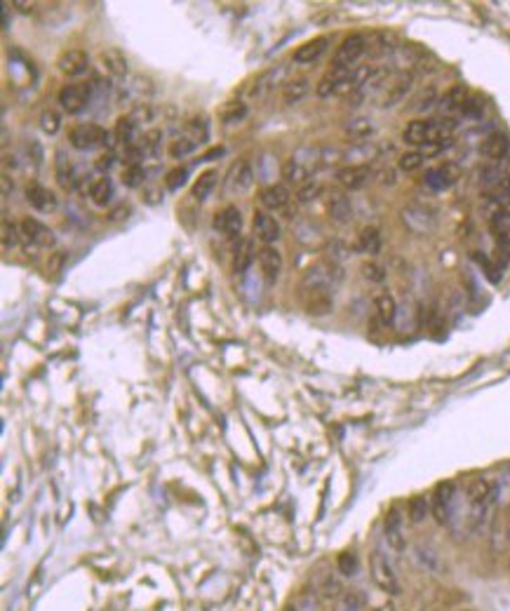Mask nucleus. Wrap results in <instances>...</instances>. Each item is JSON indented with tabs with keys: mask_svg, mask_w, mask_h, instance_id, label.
<instances>
[{
	"mask_svg": "<svg viewBox=\"0 0 510 611\" xmlns=\"http://www.w3.org/2000/svg\"><path fill=\"white\" fill-rule=\"evenodd\" d=\"M256 259H259L261 273H263V278H266L268 282H275L277 278H280L282 256H280V252H277L275 247H261L259 254H256Z\"/></svg>",
	"mask_w": 510,
	"mask_h": 611,
	"instance_id": "f3484780",
	"label": "nucleus"
},
{
	"mask_svg": "<svg viewBox=\"0 0 510 611\" xmlns=\"http://www.w3.org/2000/svg\"><path fill=\"white\" fill-rule=\"evenodd\" d=\"M252 223H254V237L263 242V247H273V242L280 240V223L268 212H254Z\"/></svg>",
	"mask_w": 510,
	"mask_h": 611,
	"instance_id": "9d476101",
	"label": "nucleus"
},
{
	"mask_svg": "<svg viewBox=\"0 0 510 611\" xmlns=\"http://www.w3.org/2000/svg\"><path fill=\"white\" fill-rule=\"evenodd\" d=\"M405 144L411 146H423L428 144V120H411L402 132Z\"/></svg>",
	"mask_w": 510,
	"mask_h": 611,
	"instance_id": "bb28decb",
	"label": "nucleus"
},
{
	"mask_svg": "<svg viewBox=\"0 0 510 611\" xmlns=\"http://www.w3.org/2000/svg\"><path fill=\"white\" fill-rule=\"evenodd\" d=\"M71 139V146L78 151H94V149H101V146L108 141V134L104 127L94 125V122H85V125H78L73 127L68 134Z\"/></svg>",
	"mask_w": 510,
	"mask_h": 611,
	"instance_id": "7ed1b4c3",
	"label": "nucleus"
},
{
	"mask_svg": "<svg viewBox=\"0 0 510 611\" xmlns=\"http://www.w3.org/2000/svg\"><path fill=\"white\" fill-rule=\"evenodd\" d=\"M186 179H189V170H186V167H174V170H170L165 175V186L170 191H177L186 184Z\"/></svg>",
	"mask_w": 510,
	"mask_h": 611,
	"instance_id": "a18cd8bd",
	"label": "nucleus"
},
{
	"mask_svg": "<svg viewBox=\"0 0 510 611\" xmlns=\"http://www.w3.org/2000/svg\"><path fill=\"white\" fill-rule=\"evenodd\" d=\"M372 167L370 165H348L337 172V182L348 191H360L370 184Z\"/></svg>",
	"mask_w": 510,
	"mask_h": 611,
	"instance_id": "9b49d317",
	"label": "nucleus"
},
{
	"mask_svg": "<svg viewBox=\"0 0 510 611\" xmlns=\"http://www.w3.org/2000/svg\"><path fill=\"white\" fill-rule=\"evenodd\" d=\"M337 564H339V574H344V576H351L358 571V557H355L353 552H344Z\"/></svg>",
	"mask_w": 510,
	"mask_h": 611,
	"instance_id": "3c124183",
	"label": "nucleus"
},
{
	"mask_svg": "<svg viewBox=\"0 0 510 611\" xmlns=\"http://www.w3.org/2000/svg\"><path fill=\"white\" fill-rule=\"evenodd\" d=\"M489 228H492V235L496 237L499 247L510 254V200L501 203L494 209L492 219H489Z\"/></svg>",
	"mask_w": 510,
	"mask_h": 611,
	"instance_id": "0eeeda50",
	"label": "nucleus"
},
{
	"mask_svg": "<svg viewBox=\"0 0 510 611\" xmlns=\"http://www.w3.org/2000/svg\"><path fill=\"white\" fill-rule=\"evenodd\" d=\"M217 179H219V175H217L214 170L203 172V175H200V177L196 179V184H193L191 196L196 198L198 203H205V200H207V198H210L212 189H214V186H217Z\"/></svg>",
	"mask_w": 510,
	"mask_h": 611,
	"instance_id": "c85d7f7f",
	"label": "nucleus"
},
{
	"mask_svg": "<svg viewBox=\"0 0 510 611\" xmlns=\"http://www.w3.org/2000/svg\"><path fill=\"white\" fill-rule=\"evenodd\" d=\"M245 115H247V106L240 104V101H238V104L233 101V104H226L224 113H221V120L226 122V125H233V122L242 120Z\"/></svg>",
	"mask_w": 510,
	"mask_h": 611,
	"instance_id": "49530a36",
	"label": "nucleus"
},
{
	"mask_svg": "<svg viewBox=\"0 0 510 611\" xmlns=\"http://www.w3.org/2000/svg\"><path fill=\"white\" fill-rule=\"evenodd\" d=\"M348 78V71L346 68H332L325 73V78L318 82L315 92L318 96H332V94H339L341 87H344V80Z\"/></svg>",
	"mask_w": 510,
	"mask_h": 611,
	"instance_id": "4be33fe9",
	"label": "nucleus"
},
{
	"mask_svg": "<svg viewBox=\"0 0 510 611\" xmlns=\"http://www.w3.org/2000/svg\"><path fill=\"white\" fill-rule=\"evenodd\" d=\"M409 87H411V78H400L395 85H393V89L388 92V96H386V101H384V106L388 108V106H393V104H398L400 99H402V96L409 92Z\"/></svg>",
	"mask_w": 510,
	"mask_h": 611,
	"instance_id": "c03bdc74",
	"label": "nucleus"
},
{
	"mask_svg": "<svg viewBox=\"0 0 510 611\" xmlns=\"http://www.w3.org/2000/svg\"><path fill=\"white\" fill-rule=\"evenodd\" d=\"M365 50H367V38L363 34L348 36L346 41L337 47V52H334L332 68H346V71H351L355 64H358L360 57L365 54Z\"/></svg>",
	"mask_w": 510,
	"mask_h": 611,
	"instance_id": "20e7f679",
	"label": "nucleus"
},
{
	"mask_svg": "<svg viewBox=\"0 0 510 611\" xmlns=\"http://www.w3.org/2000/svg\"><path fill=\"white\" fill-rule=\"evenodd\" d=\"M89 66V57L87 52H82V50H66V52L59 54V59H57V68L61 71L64 75H68V78H78V75H82Z\"/></svg>",
	"mask_w": 510,
	"mask_h": 611,
	"instance_id": "ddd939ff",
	"label": "nucleus"
},
{
	"mask_svg": "<svg viewBox=\"0 0 510 611\" xmlns=\"http://www.w3.org/2000/svg\"><path fill=\"white\" fill-rule=\"evenodd\" d=\"M468 101V92L463 85H456L451 87L447 96L442 99V108H447V111H454V108H463V104Z\"/></svg>",
	"mask_w": 510,
	"mask_h": 611,
	"instance_id": "e433bc0d",
	"label": "nucleus"
},
{
	"mask_svg": "<svg viewBox=\"0 0 510 611\" xmlns=\"http://www.w3.org/2000/svg\"><path fill=\"white\" fill-rule=\"evenodd\" d=\"M27 200L34 209L43 212V214H50V212L57 209V196L50 189H45L41 184H29L27 186Z\"/></svg>",
	"mask_w": 510,
	"mask_h": 611,
	"instance_id": "2eb2a0df",
	"label": "nucleus"
},
{
	"mask_svg": "<svg viewBox=\"0 0 510 611\" xmlns=\"http://www.w3.org/2000/svg\"><path fill=\"white\" fill-rule=\"evenodd\" d=\"M496 501V485L484 478L473 480L466 487V503H468V520L466 522L473 529H480L484 520L489 517Z\"/></svg>",
	"mask_w": 510,
	"mask_h": 611,
	"instance_id": "f257e3e1",
	"label": "nucleus"
},
{
	"mask_svg": "<svg viewBox=\"0 0 510 611\" xmlns=\"http://www.w3.org/2000/svg\"><path fill=\"white\" fill-rule=\"evenodd\" d=\"M141 149H144V156H156V153L160 151V144H163V132L160 130H151L146 132L144 137L139 139Z\"/></svg>",
	"mask_w": 510,
	"mask_h": 611,
	"instance_id": "79ce46f5",
	"label": "nucleus"
},
{
	"mask_svg": "<svg viewBox=\"0 0 510 611\" xmlns=\"http://www.w3.org/2000/svg\"><path fill=\"white\" fill-rule=\"evenodd\" d=\"M89 94H92V87L89 85H66L61 87L59 92V104L64 106L66 113H80L82 108L87 106L89 101Z\"/></svg>",
	"mask_w": 510,
	"mask_h": 611,
	"instance_id": "1a4fd4ad",
	"label": "nucleus"
},
{
	"mask_svg": "<svg viewBox=\"0 0 510 611\" xmlns=\"http://www.w3.org/2000/svg\"><path fill=\"white\" fill-rule=\"evenodd\" d=\"M458 175H461V170H458L454 163H444L440 167H435V170L425 172L423 182L432 191H444L458 182Z\"/></svg>",
	"mask_w": 510,
	"mask_h": 611,
	"instance_id": "f8f14e48",
	"label": "nucleus"
},
{
	"mask_svg": "<svg viewBox=\"0 0 510 611\" xmlns=\"http://www.w3.org/2000/svg\"><path fill=\"white\" fill-rule=\"evenodd\" d=\"M101 61H104L108 73H113V75H125L127 73V61H125V57L118 52V50H106V52L101 54Z\"/></svg>",
	"mask_w": 510,
	"mask_h": 611,
	"instance_id": "f704fd0d",
	"label": "nucleus"
},
{
	"mask_svg": "<svg viewBox=\"0 0 510 611\" xmlns=\"http://www.w3.org/2000/svg\"><path fill=\"white\" fill-rule=\"evenodd\" d=\"M196 146H198V141H193V137H179V139H174L172 144H170V156L172 158H186V156H191L193 151H196Z\"/></svg>",
	"mask_w": 510,
	"mask_h": 611,
	"instance_id": "58836bf2",
	"label": "nucleus"
},
{
	"mask_svg": "<svg viewBox=\"0 0 510 611\" xmlns=\"http://www.w3.org/2000/svg\"><path fill=\"white\" fill-rule=\"evenodd\" d=\"M374 306H377V313H379L381 323H384V325H393V323H395L398 304H395V299H393L391 294H379L377 301H374Z\"/></svg>",
	"mask_w": 510,
	"mask_h": 611,
	"instance_id": "473e14b6",
	"label": "nucleus"
},
{
	"mask_svg": "<svg viewBox=\"0 0 510 611\" xmlns=\"http://www.w3.org/2000/svg\"><path fill=\"white\" fill-rule=\"evenodd\" d=\"M15 244H17V230H15V226H10V221L5 219L3 221V247L10 249V247H15Z\"/></svg>",
	"mask_w": 510,
	"mask_h": 611,
	"instance_id": "5fc2aeb1",
	"label": "nucleus"
},
{
	"mask_svg": "<svg viewBox=\"0 0 510 611\" xmlns=\"http://www.w3.org/2000/svg\"><path fill=\"white\" fill-rule=\"evenodd\" d=\"M282 177H285V182L289 184H303L308 182V177H311V170H308L306 165H301L296 158H289L285 167H282Z\"/></svg>",
	"mask_w": 510,
	"mask_h": 611,
	"instance_id": "2f4dec72",
	"label": "nucleus"
},
{
	"mask_svg": "<svg viewBox=\"0 0 510 611\" xmlns=\"http://www.w3.org/2000/svg\"><path fill=\"white\" fill-rule=\"evenodd\" d=\"M113 167V153H104V156L96 158V170L99 172H108Z\"/></svg>",
	"mask_w": 510,
	"mask_h": 611,
	"instance_id": "13d9d810",
	"label": "nucleus"
},
{
	"mask_svg": "<svg viewBox=\"0 0 510 611\" xmlns=\"http://www.w3.org/2000/svg\"><path fill=\"white\" fill-rule=\"evenodd\" d=\"M461 111L466 113V115H480L482 113V106H480V101H477V99H468L466 104H463Z\"/></svg>",
	"mask_w": 510,
	"mask_h": 611,
	"instance_id": "bf43d9fd",
	"label": "nucleus"
},
{
	"mask_svg": "<svg viewBox=\"0 0 510 611\" xmlns=\"http://www.w3.org/2000/svg\"><path fill=\"white\" fill-rule=\"evenodd\" d=\"M334 266L329 263H315L313 268H308L306 275H303L301 282V292H313V289H322V292H329V287L334 285L337 275H334Z\"/></svg>",
	"mask_w": 510,
	"mask_h": 611,
	"instance_id": "6e6552de",
	"label": "nucleus"
},
{
	"mask_svg": "<svg viewBox=\"0 0 510 611\" xmlns=\"http://www.w3.org/2000/svg\"><path fill=\"white\" fill-rule=\"evenodd\" d=\"M22 235L27 237V240L31 244H36V247H52L54 244V233L50 230L45 223L36 221V219H22Z\"/></svg>",
	"mask_w": 510,
	"mask_h": 611,
	"instance_id": "4468645a",
	"label": "nucleus"
},
{
	"mask_svg": "<svg viewBox=\"0 0 510 611\" xmlns=\"http://www.w3.org/2000/svg\"><path fill=\"white\" fill-rule=\"evenodd\" d=\"M144 167H141L139 163L134 165H127L125 170H122V184L130 186V189H137V186L144 182Z\"/></svg>",
	"mask_w": 510,
	"mask_h": 611,
	"instance_id": "37998d69",
	"label": "nucleus"
},
{
	"mask_svg": "<svg viewBox=\"0 0 510 611\" xmlns=\"http://www.w3.org/2000/svg\"><path fill=\"white\" fill-rule=\"evenodd\" d=\"M89 198H92L94 205H99V207H106L108 203H111L113 198V184L108 177H99L94 179L92 184H89Z\"/></svg>",
	"mask_w": 510,
	"mask_h": 611,
	"instance_id": "cd10ccee",
	"label": "nucleus"
},
{
	"mask_svg": "<svg viewBox=\"0 0 510 611\" xmlns=\"http://www.w3.org/2000/svg\"><path fill=\"white\" fill-rule=\"evenodd\" d=\"M475 261L484 268V273L489 275V280H492V282H499V271H496V268L492 266V261L484 259V254H475Z\"/></svg>",
	"mask_w": 510,
	"mask_h": 611,
	"instance_id": "6e6d98bb",
	"label": "nucleus"
},
{
	"mask_svg": "<svg viewBox=\"0 0 510 611\" xmlns=\"http://www.w3.org/2000/svg\"><path fill=\"white\" fill-rule=\"evenodd\" d=\"M285 73H287V68L285 66H275V68H268L266 73H261L259 78H256V82H254V89H252V96H254V99H261V96H266L270 89L273 87H277L282 82V78H285Z\"/></svg>",
	"mask_w": 510,
	"mask_h": 611,
	"instance_id": "6ab92c4d",
	"label": "nucleus"
},
{
	"mask_svg": "<svg viewBox=\"0 0 510 611\" xmlns=\"http://www.w3.org/2000/svg\"><path fill=\"white\" fill-rule=\"evenodd\" d=\"M15 10H19L22 15H31V12L36 10V3H24V0H15Z\"/></svg>",
	"mask_w": 510,
	"mask_h": 611,
	"instance_id": "052dcab7",
	"label": "nucleus"
},
{
	"mask_svg": "<svg viewBox=\"0 0 510 611\" xmlns=\"http://www.w3.org/2000/svg\"><path fill=\"white\" fill-rule=\"evenodd\" d=\"M365 609V597L360 593H346L341 597L339 611H363Z\"/></svg>",
	"mask_w": 510,
	"mask_h": 611,
	"instance_id": "8fccbe9b",
	"label": "nucleus"
},
{
	"mask_svg": "<svg viewBox=\"0 0 510 611\" xmlns=\"http://www.w3.org/2000/svg\"><path fill=\"white\" fill-rule=\"evenodd\" d=\"M454 494H456L454 482H440V485L432 489L430 515L437 524L451 522V513H454Z\"/></svg>",
	"mask_w": 510,
	"mask_h": 611,
	"instance_id": "f03ea898",
	"label": "nucleus"
},
{
	"mask_svg": "<svg viewBox=\"0 0 510 611\" xmlns=\"http://www.w3.org/2000/svg\"><path fill=\"white\" fill-rule=\"evenodd\" d=\"M386 538L395 550H405V533H402V520H400L398 508H391L388 517H386Z\"/></svg>",
	"mask_w": 510,
	"mask_h": 611,
	"instance_id": "b1692460",
	"label": "nucleus"
},
{
	"mask_svg": "<svg viewBox=\"0 0 510 611\" xmlns=\"http://www.w3.org/2000/svg\"><path fill=\"white\" fill-rule=\"evenodd\" d=\"M308 89H311L308 78H294L292 82H287V85L282 87V101H285L287 106L299 104L303 96L308 94Z\"/></svg>",
	"mask_w": 510,
	"mask_h": 611,
	"instance_id": "7c9ffc66",
	"label": "nucleus"
},
{
	"mask_svg": "<svg viewBox=\"0 0 510 611\" xmlns=\"http://www.w3.org/2000/svg\"><path fill=\"white\" fill-rule=\"evenodd\" d=\"M372 132H374V127L367 118H355V120L348 122V127H346V134L351 139H367Z\"/></svg>",
	"mask_w": 510,
	"mask_h": 611,
	"instance_id": "ea45409f",
	"label": "nucleus"
},
{
	"mask_svg": "<svg viewBox=\"0 0 510 611\" xmlns=\"http://www.w3.org/2000/svg\"><path fill=\"white\" fill-rule=\"evenodd\" d=\"M327 47H329L327 38H313V41L303 43L301 47L296 50V52H294V61L296 64H313L322 52H325Z\"/></svg>",
	"mask_w": 510,
	"mask_h": 611,
	"instance_id": "393cba45",
	"label": "nucleus"
},
{
	"mask_svg": "<svg viewBox=\"0 0 510 611\" xmlns=\"http://www.w3.org/2000/svg\"><path fill=\"white\" fill-rule=\"evenodd\" d=\"M303 294V306L311 315H327L332 313V297L329 292H322V289H313V292H301Z\"/></svg>",
	"mask_w": 510,
	"mask_h": 611,
	"instance_id": "412c9836",
	"label": "nucleus"
},
{
	"mask_svg": "<svg viewBox=\"0 0 510 611\" xmlns=\"http://www.w3.org/2000/svg\"><path fill=\"white\" fill-rule=\"evenodd\" d=\"M432 101H435V89L428 87V89H425V92L416 99V106H414V108H416V111H423V108H430V106H432Z\"/></svg>",
	"mask_w": 510,
	"mask_h": 611,
	"instance_id": "4d7b16f0",
	"label": "nucleus"
},
{
	"mask_svg": "<svg viewBox=\"0 0 510 611\" xmlns=\"http://www.w3.org/2000/svg\"><path fill=\"white\" fill-rule=\"evenodd\" d=\"M115 139H118L122 149H127V146H132L137 141V122L130 118V113L120 115L118 122H115Z\"/></svg>",
	"mask_w": 510,
	"mask_h": 611,
	"instance_id": "a878e982",
	"label": "nucleus"
},
{
	"mask_svg": "<svg viewBox=\"0 0 510 611\" xmlns=\"http://www.w3.org/2000/svg\"><path fill=\"white\" fill-rule=\"evenodd\" d=\"M252 261H254V242H252V237H242L240 244H238V249H235L233 271L245 273L252 266Z\"/></svg>",
	"mask_w": 510,
	"mask_h": 611,
	"instance_id": "c756f323",
	"label": "nucleus"
},
{
	"mask_svg": "<svg viewBox=\"0 0 510 611\" xmlns=\"http://www.w3.org/2000/svg\"><path fill=\"white\" fill-rule=\"evenodd\" d=\"M510 149V141L503 132H494L489 134L487 139H484L482 144V156L489 158V160H503L506 158V153Z\"/></svg>",
	"mask_w": 510,
	"mask_h": 611,
	"instance_id": "5701e85b",
	"label": "nucleus"
},
{
	"mask_svg": "<svg viewBox=\"0 0 510 611\" xmlns=\"http://www.w3.org/2000/svg\"><path fill=\"white\" fill-rule=\"evenodd\" d=\"M214 228L219 230V233H224L226 237L240 235V228H242L240 209H238V207H226V209H221L214 216Z\"/></svg>",
	"mask_w": 510,
	"mask_h": 611,
	"instance_id": "dca6fc26",
	"label": "nucleus"
},
{
	"mask_svg": "<svg viewBox=\"0 0 510 611\" xmlns=\"http://www.w3.org/2000/svg\"><path fill=\"white\" fill-rule=\"evenodd\" d=\"M61 127V115L57 111H43L41 115V130L45 134H57Z\"/></svg>",
	"mask_w": 510,
	"mask_h": 611,
	"instance_id": "de8ad7c7",
	"label": "nucleus"
},
{
	"mask_svg": "<svg viewBox=\"0 0 510 611\" xmlns=\"http://www.w3.org/2000/svg\"><path fill=\"white\" fill-rule=\"evenodd\" d=\"M372 581L388 595H398L400 593V583L395 578V571H393L388 559L381 555V552H374V555H372Z\"/></svg>",
	"mask_w": 510,
	"mask_h": 611,
	"instance_id": "39448f33",
	"label": "nucleus"
},
{
	"mask_svg": "<svg viewBox=\"0 0 510 611\" xmlns=\"http://www.w3.org/2000/svg\"><path fill=\"white\" fill-rule=\"evenodd\" d=\"M327 214H329L332 221L348 223V221H351V214H353L351 200H348L344 193L332 191V196H329V200H327Z\"/></svg>",
	"mask_w": 510,
	"mask_h": 611,
	"instance_id": "aec40b11",
	"label": "nucleus"
},
{
	"mask_svg": "<svg viewBox=\"0 0 510 611\" xmlns=\"http://www.w3.org/2000/svg\"><path fill=\"white\" fill-rule=\"evenodd\" d=\"M320 193H322V184L315 182V179H308V182H303L299 186L296 198H299V203H311V200H318Z\"/></svg>",
	"mask_w": 510,
	"mask_h": 611,
	"instance_id": "a19ab883",
	"label": "nucleus"
},
{
	"mask_svg": "<svg viewBox=\"0 0 510 611\" xmlns=\"http://www.w3.org/2000/svg\"><path fill=\"white\" fill-rule=\"evenodd\" d=\"M130 118L137 122V125H139V122H148V120H153V108L148 104H141L130 113Z\"/></svg>",
	"mask_w": 510,
	"mask_h": 611,
	"instance_id": "864d4df0",
	"label": "nucleus"
},
{
	"mask_svg": "<svg viewBox=\"0 0 510 611\" xmlns=\"http://www.w3.org/2000/svg\"><path fill=\"white\" fill-rule=\"evenodd\" d=\"M423 163H425V156H423L421 151H409V153H405V156L400 158V170L416 172Z\"/></svg>",
	"mask_w": 510,
	"mask_h": 611,
	"instance_id": "09e8293b",
	"label": "nucleus"
},
{
	"mask_svg": "<svg viewBox=\"0 0 510 611\" xmlns=\"http://www.w3.org/2000/svg\"><path fill=\"white\" fill-rule=\"evenodd\" d=\"M73 179H75L73 165H71V160H66L64 153H59V156H57V182H59V186H64V189H71Z\"/></svg>",
	"mask_w": 510,
	"mask_h": 611,
	"instance_id": "c9c22d12",
	"label": "nucleus"
},
{
	"mask_svg": "<svg viewBox=\"0 0 510 611\" xmlns=\"http://www.w3.org/2000/svg\"><path fill=\"white\" fill-rule=\"evenodd\" d=\"M252 184H254V172H252L249 163L238 160V163L231 165L228 175H226L224 189L233 193V196H242V193H247L252 189Z\"/></svg>",
	"mask_w": 510,
	"mask_h": 611,
	"instance_id": "423d86ee",
	"label": "nucleus"
},
{
	"mask_svg": "<svg viewBox=\"0 0 510 611\" xmlns=\"http://www.w3.org/2000/svg\"><path fill=\"white\" fill-rule=\"evenodd\" d=\"M259 200H261V205L268 212H282V209H287V205H289V200H292V196H289V191L285 189V186L273 184V186H268V189L261 191Z\"/></svg>",
	"mask_w": 510,
	"mask_h": 611,
	"instance_id": "a211bd4d",
	"label": "nucleus"
},
{
	"mask_svg": "<svg viewBox=\"0 0 510 611\" xmlns=\"http://www.w3.org/2000/svg\"><path fill=\"white\" fill-rule=\"evenodd\" d=\"M10 191H12V182H10L8 177H3V198H8Z\"/></svg>",
	"mask_w": 510,
	"mask_h": 611,
	"instance_id": "680f3d73",
	"label": "nucleus"
},
{
	"mask_svg": "<svg viewBox=\"0 0 510 611\" xmlns=\"http://www.w3.org/2000/svg\"><path fill=\"white\" fill-rule=\"evenodd\" d=\"M363 275L370 282H384V278H386V271H384V266H379V263H374V261H367L365 266H363Z\"/></svg>",
	"mask_w": 510,
	"mask_h": 611,
	"instance_id": "603ef678",
	"label": "nucleus"
},
{
	"mask_svg": "<svg viewBox=\"0 0 510 611\" xmlns=\"http://www.w3.org/2000/svg\"><path fill=\"white\" fill-rule=\"evenodd\" d=\"M430 513V501H425L423 496H414L409 501V520L414 524H421Z\"/></svg>",
	"mask_w": 510,
	"mask_h": 611,
	"instance_id": "4c0bfd02",
	"label": "nucleus"
},
{
	"mask_svg": "<svg viewBox=\"0 0 510 611\" xmlns=\"http://www.w3.org/2000/svg\"><path fill=\"white\" fill-rule=\"evenodd\" d=\"M358 249H360V252H365V254H377L379 249H381V235H379V230L374 228V226L365 228L363 233H360V237H358Z\"/></svg>",
	"mask_w": 510,
	"mask_h": 611,
	"instance_id": "72a5a7b5",
	"label": "nucleus"
}]
</instances>
